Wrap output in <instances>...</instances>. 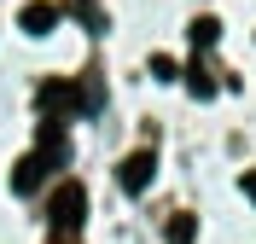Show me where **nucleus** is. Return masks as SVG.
Here are the masks:
<instances>
[{"label": "nucleus", "instance_id": "6", "mask_svg": "<svg viewBox=\"0 0 256 244\" xmlns=\"http://www.w3.org/2000/svg\"><path fill=\"white\" fill-rule=\"evenodd\" d=\"M216 35H222V23H216V17H198V23H192V41H198V47H210Z\"/></svg>", "mask_w": 256, "mask_h": 244}, {"label": "nucleus", "instance_id": "9", "mask_svg": "<svg viewBox=\"0 0 256 244\" xmlns=\"http://www.w3.org/2000/svg\"><path fill=\"white\" fill-rule=\"evenodd\" d=\"M239 186H244V198L256 204V169H244V180H239Z\"/></svg>", "mask_w": 256, "mask_h": 244}, {"label": "nucleus", "instance_id": "8", "mask_svg": "<svg viewBox=\"0 0 256 244\" xmlns=\"http://www.w3.org/2000/svg\"><path fill=\"white\" fill-rule=\"evenodd\" d=\"M152 76H158V81H175V58H152Z\"/></svg>", "mask_w": 256, "mask_h": 244}, {"label": "nucleus", "instance_id": "10", "mask_svg": "<svg viewBox=\"0 0 256 244\" xmlns=\"http://www.w3.org/2000/svg\"><path fill=\"white\" fill-rule=\"evenodd\" d=\"M52 244H70V233H64V239H52Z\"/></svg>", "mask_w": 256, "mask_h": 244}, {"label": "nucleus", "instance_id": "4", "mask_svg": "<svg viewBox=\"0 0 256 244\" xmlns=\"http://www.w3.org/2000/svg\"><path fill=\"white\" fill-rule=\"evenodd\" d=\"M47 169H52V163L41 157V151H30V157H24V163L12 169V192H35V186L47 180Z\"/></svg>", "mask_w": 256, "mask_h": 244}, {"label": "nucleus", "instance_id": "7", "mask_svg": "<svg viewBox=\"0 0 256 244\" xmlns=\"http://www.w3.org/2000/svg\"><path fill=\"white\" fill-rule=\"evenodd\" d=\"M169 244H192V215H175L169 221Z\"/></svg>", "mask_w": 256, "mask_h": 244}, {"label": "nucleus", "instance_id": "2", "mask_svg": "<svg viewBox=\"0 0 256 244\" xmlns=\"http://www.w3.org/2000/svg\"><path fill=\"white\" fill-rule=\"evenodd\" d=\"M152 175H158V151H134V157H122V192H146L152 186Z\"/></svg>", "mask_w": 256, "mask_h": 244}, {"label": "nucleus", "instance_id": "1", "mask_svg": "<svg viewBox=\"0 0 256 244\" xmlns=\"http://www.w3.org/2000/svg\"><path fill=\"white\" fill-rule=\"evenodd\" d=\"M82 210H88V192H82V186H76V180H64V186H58V192H52V233H76L82 227Z\"/></svg>", "mask_w": 256, "mask_h": 244}, {"label": "nucleus", "instance_id": "5", "mask_svg": "<svg viewBox=\"0 0 256 244\" xmlns=\"http://www.w3.org/2000/svg\"><path fill=\"white\" fill-rule=\"evenodd\" d=\"M70 105H76V87H64V81H47V87H41V111H70Z\"/></svg>", "mask_w": 256, "mask_h": 244}, {"label": "nucleus", "instance_id": "3", "mask_svg": "<svg viewBox=\"0 0 256 244\" xmlns=\"http://www.w3.org/2000/svg\"><path fill=\"white\" fill-rule=\"evenodd\" d=\"M18 29L24 35H52L58 29V6H52V0H30V6L18 12Z\"/></svg>", "mask_w": 256, "mask_h": 244}]
</instances>
